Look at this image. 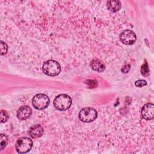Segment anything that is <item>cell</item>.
Here are the masks:
<instances>
[{
  "mask_svg": "<svg viewBox=\"0 0 154 154\" xmlns=\"http://www.w3.org/2000/svg\"><path fill=\"white\" fill-rule=\"evenodd\" d=\"M8 119V113L4 111V110H1V123H4Z\"/></svg>",
  "mask_w": 154,
  "mask_h": 154,
  "instance_id": "9a60e30c",
  "label": "cell"
},
{
  "mask_svg": "<svg viewBox=\"0 0 154 154\" xmlns=\"http://www.w3.org/2000/svg\"><path fill=\"white\" fill-rule=\"evenodd\" d=\"M72 102V99L69 95L61 94L54 100V105L58 111H66L70 107Z\"/></svg>",
  "mask_w": 154,
  "mask_h": 154,
  "instance_id": "6da1fadb",
  "label": "cell"
},
{
  "mask_svg": "<svg viewBox=\"0 0 154 154\" xmlns=\"http://www.w3.org/2000/svg\"><path fill=\"white\" fill-rule=\"evenodd\" d=\"M135 85L137 87H142L147 85V82L144 79H140L135 82Z\"/></svg>",
  "mask_w": 154,
  "mask_h": 154,
  "instance_id": "2e32d148",
  "label": "cell"
},
{
  "mask_svg": "<svg viewBox=\"0 0 154 154\" xmlns=\"http://www.w3.org/2000/svg\"><path fill=\"white\" fill-rule=\"evenodd\" d=\"M141 74L143 75V76H147L148 75L149 73V66H148V64L146 62L144 63L142 66H141Z\"/></svg>",
  "mask_w": 154,
  "mask_h": 154,
  "instance_id": "4fadbf2b",
  "label": "cell"
},
{
  "mask_svg": "<svg viewBox=\"0 0 154 154\" xmlns=\"http://www.w3.org/2000/svg\"><path fill=\"white\" fill-rule=\"evenodd\" d=\"M108 9L113 13L118 11L121 8V2L120 1H108L106 2Z\"/></svg>",
  "mask_w": 154,
  "mask_h": 154,
  "instance_id": "8fae6325",
  "label": "cell"
},
{
  "mask_svg": "<svg viewBox=\"0 0 154 154\" xmlns=\"http://www.w3.org/2000/svg\"><path fill=\"white\" fill-rule=\"evenodd\" d=\"M32 114L31 108L28 105L20 106L17 111V117L21 120L28 119Z\"/></svg>",
  "mask_w": 154,
  "mask_h": 154,
  "instance_id": "ba28073f",
  "label": "cell"
},
{
  "mask_svg": "<svg viewBox=\"0 0 154 154\" xmlns=\"http://www.w3.org/2000/svg\"><path fill=\"white\" fill-rule=\"evenodd\" d=\"M78 116L81 122L84 123H90L96 119L97 112L96 110L93 108L85 107L79 111Z\"/></svg>",
  "mask_w": 154,
  "mask_h": 154,
  "instance_id": "277c9868",
  "label": "cell"
},
{
  "mask_svg": "<svg viewBox=\"0 0 154 154\" xmlns=\"http://www.w3.org/2000/svg\"><path fill=\"white\" fill-rule=\"evenodd\" d=\"M43 132V128L40 125H34L31 126L28 131L29 136L32 138H37L42 137Z\"/></svg>",
  "mask_w": 154,
  "mask_h": 154,
  "instance_id": "9c48e42d",
  "label": "cell"
},
{
  "mask_svg": "<svg viewBox=\"0 0 154 154\" xmlns=\"http://www.w3.org/2000/svg\"><path fill=\"white\" fill-rule=\"evenodd\" d=\"M130 69H131V66H130V64H126V65H124V66L122 67L121 70H122V72L123 73H128V72L129 71Z\"/></svg>",
  "mask_w": 154,
  "mask_h": 154,
  "instance_id": "e0dca14e",
  "label": "cell"
},
{
  "mask_svg": "<svg viewBox=\"0 0 154 154\" xmlns=\"http://www.w3.org/2000/svg\"><path fill=\"white\" fill-rule=\"evenodd\" d=\"M32 147V140L26 137L18 138L15 145L16 150L19 153H26L31 149Z\"/></svg>",
  "mask_w": 154,
  "mask_h": 154,
  "instance_id": "3957f363",
  "label": "cell"
},
{
  "mask_svg": "<svg viewBox=\"0 0 154 154\" xmlns=\"http://www.w3.org/2000/svg\"><path fill=\"white\" fill-rule=\"evenodd\" d=\"M50 102L49 98L45 94L39 93L35 95L32 100L33 106L38 110L43 109L48 107Z\"/></svg>",
  "mask_w": 154,
  "mask_h": 154,
  "instance_id": "5b68a950",
  "label": "cell"
},
{
  "mask_svg": "<svg viewBox=\"0 0 154 154\" xmlns=\"http://www.w3.org/2000/svg\"><path fill=\"white\" fill-rule=\"evenodd\" d=\"M0 47H1V55H3L6 54V53L8 51V46L3 41H1V43H0Z\"/></svg>",
  "mask_w": 154,
  "mask_h": 154,
  "instance_id": "5bb4252c",
  "label": "cell"
},
{
  "mask_svg": "<svg viewBox=\"0 0 154 154\" xmlns=\"http://www.w3.org/2000/svg\"><path fill=\"white\" fill-rule=\"evenodd\" d=\"M42 70L45 75L50 76H55L60 73L61 67L60 64L55 60H49L43 64Z\"/></svg>",
  "mask_w": 154,
  "mask_h": 154,
  "instance_id": "7a4b0ae2",
  "label": "cell"
},
{
  "mask_svg": "<svg viewBox=\"0 0 154 154\" xmlns=\"http://www.w3.org/2000/svg\"><path fill=\"white\" fill-rule=\"evenodd\" d=\"M141 114L143 119L149 120L154 117V105L152 103H147L143 105L141 110Z\"/></svg>",
  "mask_w": 154,
  "mask_h": 154,
  "instance_id": "52a82bcc",
  "label": "cell"
},
{
  "mask_svg": "<svg viewBox=\"0 0 154 154\" xmlns=\"http://www.w3.org/2000/svg\"><path fill=\"white\" fill-rule=\"evenodd\" d=\"M91 69L97 72H102L105 70L106 66L102 61L99 59H93L90 62Z\"/></svg>",
  "mask_w": 154,
  "mask_h": 154,
  "instance_id": "30bf717a",
  "label": "cell"
},
{
  "mask_svg": "<svg viewBox=\"0 0 154 154\" xmlns=\"http://www.w3.org/2000/svg\"><path fill=\"white\" fill-rule=\"evenodd\" d=\"M8 143V137L5 134H1L0 135V149L3 150Z\"/></svg>",
  "mask_w": 154,
  "mask_h": 154,
  "instance_id": "7c38bea8",
  "label": "cell"
},
{
  "mask_svg": "<svg viewBox=\"0 0 154 154\" xmlns=\"http://www.w3.org/2000/svg\"><path fill=\"white\" fill-rule=\"evenodd\" d=\"M119 37L120 41L123 44L127 45H133L137 40V36L135 32L129 29L123 31L120 33Z\"/></svg>",
  "mask_w": 154,
  "mask_h": 154,
  "instance_id": "8992f818",
  "label": "cell"
}]
</instances>
